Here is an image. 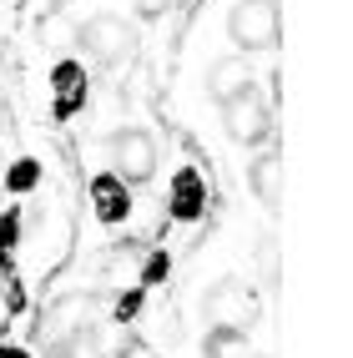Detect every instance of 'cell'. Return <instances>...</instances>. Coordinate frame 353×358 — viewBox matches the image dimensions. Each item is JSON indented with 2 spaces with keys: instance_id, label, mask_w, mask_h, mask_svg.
<instances>
[{
  "instance_id": "cell-1",
  "label": "cell",
  "mask_w": 353,
  "mask_h": 358,
  "mask_svg": "<svg viewBox=\"0 0 353 358\" xmlns=\"http://www.w3.org/2000/svg\"><path fill=\"white\" fill-rule=\"evenodd\" d=\"M76 41H81V51L91 61H101V71H116V66H127L136 56V31L122 15H91Z\"/></svg>"
},
{
  "instance_id": "cell-2",
  "label": "cell",
  "mask_w": 353,
  "mask_h": 358,
  "mask_svg": "<svg viewBox=\"0 0 353 358\" xmlns=\"http://www.w3.org/2000/svg\"><path fill=\"white\" fill-rule=\"evenodd\" d=\"M227 36L238 51H273L278 45V0H238L227 15Z\"/></svg>"
},
{
  "instance_id": "cell-3",
  "label": "cell",
  "mask_w": 353,
  "mask_h": 358,
  "mask_svg": "<svg viewBox=\"0 0 353 358\" xmlns=\"http://www.w3.org/2000/svg\"><path fill=\"white\" fill-rule=\"evenodd\" d=\"M91 328V298H66L56 303L41 323V348L45 358H71V348L81 343V333Z\"/></svg>"
},
{
  "instance_id": "cell-4",
  "label": "cell",
  "mask_w": 353,
  "mask_h": 358,
  "mask_svg": "<svg viewBox=\"0 0 353 358\" xmlns=\"http://www.w3.org/2000/svg\"><path fill=\"white\" fill-rule=\"evenodd\" d=\"M222 122H227V136L232 141L257 147V141H268V131H273V106L247 86V91H238V96L222 101Z\"/></svg>"
},
{
  "instance_id": "cell-5",
  "label": "cell",
  "mask_w": 353,
  "mask_h": 358,
  "mask_svg": "<svg viewBox=\"0 0 353 358\" xmlns=\"http://www.w3.org/2000/svg\"><path fill=\"white\" fill-rule=\"evenodd\" d=\"M111 162H116V177H122L127 187L131 182H152V172H157V141H152V131L122 127L111 136Z\"/></svg>"
},
{
  "instance_id": "cell-6",
  "label": "cell",
  "mask_w": 353,
  "mask_h": 358,
  "mask_svg": "<svg viewBox=\"0 0 353 358\" xmlns=\"http://www.w3.org/2000/svg\"><path fill=\"white\" fill-rule=\"evenodd\" d=\"M207 318H212V328H247L257 318V298L238 278H222V282H212V293H207Z\"/></svg>"
},
{
  "instance_id": "cell-7",
  "label": "cell",
  "mask_w": 353,
  "mask_h": 358,
  "mask_svg": "<svg viewBox=\"0 0 353 358\" xmlns=\"http://www.w3.org/2000/svg\"><path fill=\"white\" fill-rule=\"evenodd\" d=\"M167 207H172L177 222H197L202 212H207V182H202L197 166H182V172L172 177V197H167Z\"/></svg>"
},
{
  "instance_id": "cell-8",
  "label": "cell",
  "mask_w": 353,
  "mask_h": 358,
  "mask_svg": "<svg viewBox=\"0 0 353 358\" xmlns=\"http://www.w3.org/2000/svg\"><path fill=\"white\" fill-rule=\"evenodd\" d=\"M91 212H96V222H106V227L127 222V212H131V192H127V182L101 172L96 182H91Z\"/></svg>"
},
{
  "instance_id": "cell-9",
  "label": "cell",
  "mask_w": 353,
  "mask_h": 358,
  "mask_svg": "<svg viewBox=\"0 0 353 358\" xmlns=\"http://www.w3.org/2000/svg\"><path fill=\"white\" fill-rule=\"evenodd\" d=\"M51 91H56V111H61V116H76V111L86 106V71H81L76 61H56Z\"/></svg>"
},
{
  "instance_id": "cell-10",
  "label": "cell",
  "mask_w": 353,
  "mask_h": 358,
  "mask_svg": "<svg viewBox=\"0 0 353 358\" xmlns=\"http://www.w3.org/2000/svg\"><path fill=\"white\" fill-rule=\"evenodd\" d=\"M252 192H257V202H263L268 212H278V202H282V152L278 147L257 152V162H252Z\"/></svg>"
},
{
  "instance_id": "cell-11",
  "label": "cell",
  "mask_w": 353,
  "mask_h": 358,
  "mask_svg": "<svg viewBox=\"0 0 353 358\" xmlns=\"http://www.w3.org/2000/svg\"><path fill=\"white\" fill-rule=\"evenodd\" d=\"M252 86V66L243 61V56H222V61H212V71H207V91L217 101H227V96H238V91H247Z\"/></svg>"
},
{
  "instance_id": "cell-12",
  "label": "cell",
  "mask_w": 353,
  "mask_h": 358,
  "mask_svg": "<svg viewBox=\"0 0 353 358\" xmlns=\"http://www.w3.org/2000/svg\"><path fill=\"white\" fill-rule=\"evenodd\" d=\"M207 358H257L247 328H212L207 333Z\"/></svg>"
},
{
  "instance_id": "cell-13",
  "label": "cell",
  "mask_w": 353,
  "mask_h": 358,
  "mask_svg": "<svg viewBox=\"0 0 353 358\" xmlns=\"http://www.w3.org/2000/svg\"><path fill=\"white\" fill-rule=\"evenodd\" d=\"M36 182H41V162H31V157H20L10 172H6V187H10V192H31Z\"/></svg>"
},
{
  "instance_id": "cell-14",
  "label": "cell",
  "mask_w": 353,
  "mask_h": 358,
  "mask_svg": "<svg viewBox=\"0 0 353 358\" xmlns=\"http://www.w3.org/2000/svg\"><path fill=\"white\" fill-rule=\"evenodd\" d=\"M15 243H20V212H6L0 217V262L15 252Z\"/></svg>"
},
{
  "instance_id": "cell-15",
  "label": "cell",
  "mask_w": 353,
  "mask_h": 358,
  "mask_svg": "<svg viewBox=\"0 0 353 358\" xmlns=\"http://www.w3.org/2000/svg\"><path fill=\"white\" fill-rule=\"evenodd\" d=\"M257 268H263L268 278H278V243L273 237H257Z\"/></svg>"
},
{
  "instance_id": "cell-16",
  "label": "cell",
  "mask_w": 353,
  "mask_h": 358,
  "mask_svg": "<svg viewBox=\"0 0 353 358\" xmlns=\"http://www.w3.org/2000/svg\"><path fill=\"white\" fill-rule=\"evenodd\" d=\"M147 91H152V76H147V71H141V66H136V71H131V81H127V101L136 106L141 96H147Z\"/></svg>"
},
{
  "instance_id": "cell-17",
  "label": "cell",
  "mask_w": 353,
  "mask_h": 358,
  "mask_svg": "<svg viewBox=\"0 0 353 358\" xmlns=\"http://www.w3.org/2000/svg\"><path fill=\"white\" fill-rule=\"evenodd\" d=\"M131 6H136V15H141V20H157L161 10L172 6V0H131Z\"/></svg>"
},
{
  "instance_id": "cell-18",
  "label": "cell",
  "mask_w": 353,
  "mask_h": 358,
  "mask_svg": "<svg viewBox=\"0 0 353 358\" xmlns=\"http://www.w3.org/2000/svg\"><path fill=\"white\" fill-rule=\"evenodd\" d=\"M161 278H167V257H161V252H157V257L147 262V282H161Z\"/></svg>"
},
{
  "instance_id": "cell-19",
  "label": "cell",
  "mask_w": 353,
  "mask_h": 358,
  "mask_svg": "<svg viewBox=\"0 0 353 358\" xmlns=\"http://www.w3.org/2000/svg\"><path fill=\"white\" fill-rule=\"evenodd\" d=\"M136 308H141V293H127L122 303H116V318H131V313H136Z\"/></svg>"
},
{
  "instance_id": "cell-20",
  "label": "cell",
  "mask_w": 353,
  "mask_h": 358,
  "mask_svg": "<svg viewBox=\"0 0 353 358\" xmlns=\"http://www.w3.org/2000/svg\"><path fill=\"white\" fill-rule=\"evenodd\" d=\"M0 358H31V353H26V348H10V343H6V348H0Z\"/></svg>"
},
{
  "instance_id": "cell-21",
  "label": "cell",
  "mask_w": 353,
  "mask_h": 358,
  "mask_svg": "<svg viewBox=\"0 0 353 358\" xmlns=\"http://www.w3.org/2000/svg\"><path fill=\"white\" fill-rule=\"evenodd\" d=\"M51 6H66V0H51Z\"/></svg>"
},
{
  "instance_id": "cell-22",
  "label": "cell",
  "mask_w": 353,
  "mask_h": 358,
  "mask_svg": "<svg viewBox=\"0 0 353 358\" xmlns=\"http://www.w3.org/2000/svg\"><path fill=\"white\" fill-rule=\"evenodd\" d=\"M0 273H6V262H0Z\"/></svg>"
}]
</instances>
